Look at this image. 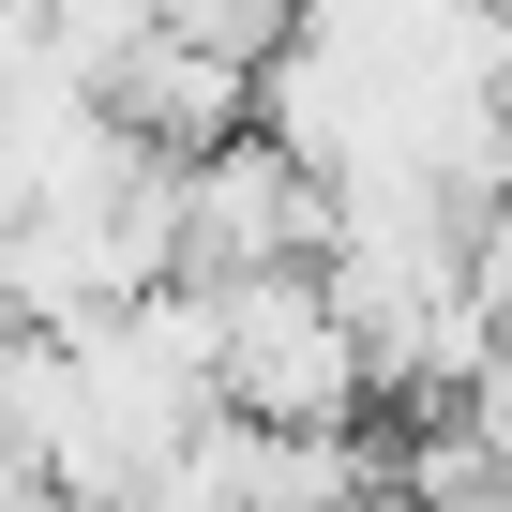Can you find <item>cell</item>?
Listing matches in <instances>:
<instances>
[{
    "label": "cell",
    "mask_w": 512,
    "mask_h": 512,
    "mask_svg": "<svg viewBox=\"0 0 512 512\" xmlns=\"http://www.w3.org/2000/svg\"><path fill=\"white\" fill-rule=\"evenodd\" d=\"M106 106H121L151 151H211V136L256 121V61H226V46H196V31H151V46L106 61Z\"/></svg>",
    "instance_id": "cell-3"
},
{
    "label": "cell",
    "mask_w": 512,
    "mask_h": 512,
    "mask_svg": "<svg viewBox=\"0 0 512 512\" xmlns=\"http://www.w3.org/2000/svg\"><path fill=\"white\" fill-rule=\"evenodd\" d=\"M332 166H302L272 121H241L211 151H181V272H287V256H332Z\"/></svg>",
    "instance_id": "cell-2"
},
{
    "label": "cell",
    "mask_w": 512,
    "mask_h": 512,
    "mask_svg": "<svg viewBox=\"0 0 512 512\" xmlns=\"http://www.w3.org/2000/svg\"><path fill=\"white\" fill-rule=\"evenodd\" d=\"M497 16H512V0H497Z\"/></svg>",
    "instance_id": "cell-4"
},
{
    "label": "cell",
    "mask_w": 512,
    "mask_h": 512,
    "mask_svg": "<svg viewBox=\"0 0 512 512\" xmlns=\"http://www.w3.org/2000/svg\"><path fill=\"white\" fill-rule=\"evenodd\" d=\"M211 377L241 422H377V347H362V317L317 256L211 287Z\"/></svg>",
    "instance_id": "cell-1"
}]
</instances>
